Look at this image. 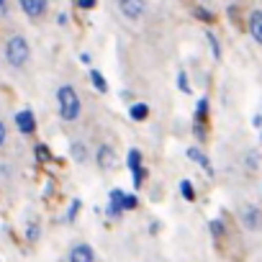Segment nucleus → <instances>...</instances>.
<instances>
[{
	"label": "nucleus",
	"mask_w": 262,
	"mask_h": 262,
	"mask_svg": "<svg viewBox=\"0 0 262 262\" xmlns=\"http://www.w3.org/2000/svg\"><path fill=\"white\" fill-rule=\"evenodd\" d=\"M57 113L67 123H72V121L80 118L82 103H80V95H77V90L72 85H59L57 88Z\"/></svg>",
	"instance_id": "obj_1"
},
{
	"label": "nucleus",
	"mask_w": 262,
	"mask_h": 262,
	"mask_svg": "<svg viewBox=\"0 0 262 262\" xmlns=\"http://www.w3.org/2000/svg\"><path fill=\"white\" fill-rule=\"evenodd\" d=\"M31 59V47L29 41L21 36V34H13L8 41H6V62L13 67V70H24Z\"/></svg>",
	"instance_id": "obj_2"
},
{
	"label": "nucleus",
	"mask_w": 262,
	"mask_h": 262,
	"mask_svg": "<svg viewBox=\"0 0 262 262\" xmlns=\"http://www.w3.org/2000/svg\"><path fill=\"white\" fill-rule=\"evenodd\" d=\"M118 11L128 21H139L144 16V11H147V3L144 0H118Z\"/></svg>",
	"instance_id": "obj_3"
},
{
	"label": "nucleus",
	"mask_w": 262,
	"mask_h": 262,
	"mask_svg": "<svg viewBox=\"0 0 262 262\" xmlns=\"http://www.w3.org/2000/svg\"><path fill=\"white\" fill-rule=\"evenodd\" d=\"M16 128L21 131L24 137H31L34 131H36V116H34V111H29V108L18 111L16 113Z\"/></svg>",
	"instance_id": "obj_4"
},
{
	"label": "nucleus",
	"mask_w": 262,
	"mask_h": 262,
	"mask_svg": "<svg viewBox=\"0 0 262 262\" xmlns=\"http://www.w3.org/2000/svg\"><path fill=\"white\" fill-rule=\"evenodd\" d=\"M18 3H21V11H24L31 21H39V18H44V13H47L49 0H18Z\"/></svg>",
	"instance_id": "obj_5"
},
{
	"label": "nucleus",
	"mask_w": 262,
	"mask_h": 262,
	"mask_svg": "<svg viewBox=\"0 0 262 262\" xmlns=\"http://www.w3.org/2000/svg\"><path fill=\"white\" fill-rule=\"evenodd\" d=\"M95 162H98L100 170H113V165H116V149L111 144H100L95 149Z\"/></svg>",
	"instance_id": "obj_6"
},
{
	"label": "nucleus",
	"mask_w": 262,
	"mask_h": 262,
	"mask_svg": "<svg viewBox=\"0 0 262 262\" xmlns=\"http://www.w3.org/2000/svg\"><path fill=\"white\" fill-rule=\"evenodd\" d=\"M67 262H95V249H93L90 244L80 242V244H75V247L70 249Z\"/></svg>",
	"instance_id": "obj_7"
},
{
	"label": "nucleus",
	"mask_w": 262,
	"mask_h": 262,
	"mask_svg": "<svg viewBox=\"0 0 262 262\" xmlns=\"http://www.w3.org/2000/svg\"><path fill=\"white\" fill-rule=\"evenodd\" d=\"M242 221H244V226H247L249 231L259 229V226H262V213H259V208H254V206H247V208L242 211Z\"/></svg>",
	"instance_id": "obj_8"
},
{
	"label": "nucleus",
	"mask_w": 262,
	"mask_h": 262,
	"mask_svg": "<svg viewBox=\"0 0 262 262\" xmlns=\"http://www.w3.org/2000/svg\"><path fill=\"white\" fill-rule=\"evenodd\" d=\"M70 155H72V160L80 162V165H85V162L90 160V152H88V144H85V142H72V144H70Z\"/></svg>",
	"instance_id": "obj_9"
},
{
	"label": "nucleus",
	"mask_w": 262,
	"mask_h": 262,
	"mask_svg": "<svg viewBox=\"0 0 262 262\" xmlns=\"http://www.w3.org/2000/svg\"><path fill=\"white\" fill-rule=\"evenodd\" d=\"M188 160H193V162H198V165H201V167L206 170V175H213V167H211V160H208V157H206V155H203V152H201L198 147H190V149H188Z\"/></svg>",
	"instance_id": "obj_10"
},
{
	"label": "nucleus",
	"mask_w": 262,
	"mask_h": 262,
	"mask_svg": "<svg viewBox=\"0 0 262 262\" xmlns=\"http://www.w3.org/2000/svg\"><path fill=\"white\" fill-rule=\"evenodd\" d=\"M249 34L257 44H262V11H254L249 16Z\"/></svg>",
	"instance_id": "obj_11"
},
{
	"label": "nucleus",
	"mask_w": 262,
	"mask_h": 262,
	"mask_svg": "<svg viewBox=\"0 0 262 262\" xmlns=\"http://www.w3.org/2000/svg\"><path fill=\"white\" fill-rule=\"evenodd\" d=\"M149 116V105L147 103H131L128 105V118L131 121H144Z\"/></svg>",
	"instance_id": "obj_12"
},
{
	"label": "nucleus",
	"mask_w": 262,
	"mask_h": 262,
	"mask_svg": "<svg viewBox=\"0 0 262 262\" xmlns=\"http://www.w3.org/2000/svg\"><path fill=\"white\" fill-rule=\"evenodd\" d=\"M90 82L95 85V90H100V93H105L108 90V82H105V77L98 72V70H90Z\"/></svg>",
	"instance_id": "obj_13"
},
{
	"label": "nucleus",
	"mask_w": 262,
	"mask_h": 262,
	"mask_svg": "<svg viewBox=\"0 0 262 262\" xmlns=\"http://www.w3.org/2000/svg\"><path fill=\"white\" fill-rule=\"evenodd\" d=\"M126 165H128V170L142 167V155H139V149H128V155H126Z\"/></svg>",
	"instance_id": "obj_14"
},
{
	"label": "nucleus",
	"mask_w": 262,
	"mask_h": 262,
	"mask_svg": "<svg viewBox=\"0 0 262 262\" xmlns=\"http://www.w3.org/2000/svg\"><path fill=\"white\" fill-rule=\"evenodd\" d=\"M80 208H82V201H80V198H75V201L70 203L67 213H64V221H67V224H72V221L77 219V211H80Z\"/></svg>",
	"instance_id": "obj_15"
},
{
	"label": "nucleus",
	"mask_w": 262,
	"mask_h": 262,
	"mask_svg": "<svg viewBox=\"0 0 262 262\" xmlns=\"http://www.w3.org/2000/svg\"><path fill=\"white\" fill-rule=\"evenodd\" d=\"M180 195L185 201H195V190H193V183L190 180H180Z\"/></svg>",
	"instance_id": "obj_16"
},
{
	"label": "nucleus",
	"mask_w": 262,
	"mask_h": 262,
	"mask_svg": "<svg viewBox=\"0 0 262 262\" xmlns=\"http://www.w3.org/2000/svg\"><path fill=\"white\" fill-rule=\"evenodd\" d=\"M206 113H208V100L201 98V100L195 103V123H201V121L206 118Z\"/></svg>",
	"instance_id": "obj_17"
},
{
	"label": "nucleus",
	"mask_w": 262,
	"mask_h": 262,
	"mask_svg": "<svg viewBox=\"0 0 262 262\" xmlns=\"http://www.w3.org/2000/svg\"><path fill=\"white\" fill-rule=\"evenodd\" d=\"M121 213H123L121 203H116V201H108V206H105V216H108V219H121Z\"/></svg>",
	"instance_id": "obj_18"
},
{
	"label": "nucleus",
	"mask_w": 262,
	"mask_h": 262,
	"mask_svg": "<svg viewBox=\"0 0 262 262\" xmlns=\"http://www.w3.org/2000/svg\"><path fill=\"white\" fill-rule=\"evenodd\" d=\"M34 155H36V160H41V162H49V160H52V152H49L47 144H36V147H34Z\"/></svg>",
	"instance_id": "obj_19"
},
{
	"label": "nucleus",
	"mask_w": 262,
	"mask_h": 262,
	"mask_svg": "<svg viewBox=\"0 0 262 262\" xmlns=\"http://www.w3.org/2000/svg\"><path fill=\"white\" fill-rule=\"evenodd\" d=\"M137 206H139L137 195H131V193H126V195H123V201H121V208H123V211H134Z\"/></svg>",
	"instance_id": "obj_20"
},
{
	"label": "nucleus",
	"mask_w": 262,
	"mask_h": 262,
	"mask_svg": "<svg viewBox=\"0 0 262 262\" xmlns=\"http://www.w3.org/2000/svg\"><path fill=\"white\" fill-rule=\"evenodd\" d=\"M206 39H208V44H211V54H213V59H219L221 57V47H219V39L211 34V31H206Z\"/></svg>",
	"instance_id": "obj_21"
},
{
	"label": "nucleus",
	"mask_w": 262,
	"mask_h": 262,
	"mask_svg": "<svg viewBox=\"0 0 262 262\" xmlns=\"http://www.w3.org/2000/svg\"><path fill=\"white\" fill-rule=\"evenodd\" d=\"M144 178H147V170H144V167H137V170H131V180H134V188H142Z\"/></svg>",
	"instance_id": "obj_22"
},
{
	"label": "nucleus",
	"mask_w": 262,
	"mask_h": 262,
	"mask_svg": "<svg viewBox=\"0 0 262 262\" xmlns=\"http://www.w3.org/2000/svg\"><path fill=\"white\" fill-rule=\"evenodd\" d=\"M178 88H180L183 93H190V82H188V72H185V70L178 72Z\"/></svg>",
	"instance_id": "obj_23"
},
{
	"label": "nucleus",
	"mask_w": 262,
	"mask_h": 262,
	"mask_svg": "<svg viewBox=\"0 0 262 262\" xmlns=\"http://www.w3.org/2000/svg\"><path fill=\"white\" fill-rule=\"evenodd\" d=\"M208 229H211V234H213V236H221V234L226 231V229H224V221H221V219H213V221L208 224Z\"/></svg>",
	"instance_id": "obj_24"
},
{
	"label": "nucleus",
	"mask_w": 262,
	"mask_h": 262,
	"mask_svg": "<svg viewBox=\"0 0 262 262\" xmlns=\"http://www.w3.org/2000/svg\"><path fill=\"white\" fill-rule=\"evenodd\" d=\"M6 142H8V126H6L3 118H0V147H6Z\"/></svg>",
	"instance_id": "obj_25"
},
{
	"label": "nucleus",
	"mask_w": 262,
	"mask_h": 262,
	"mask_svg": "<svg viewBox=\"0 0 262 262\" xmlns=\"http://www.w3.org/2000/svg\"><path fill=\"white\" fill-rule=\"evenodd\" d=\"M39 234H41V229H39L36 224H29V234H26V236H29V242H36V236H39Z\"/></svg>",
	"instance_id": "obj_26"
},
{
	"label": "nucleus",
	"mask_w": 262,
	"mask_h": 262,
	"mask_svg": "<svg viewBox=\"0 0 262 262\" xmlns=\"http://www.w3.org/2000/svg\"><path fill=\"white\" fill-rule=\"evenodd\" d=\"M193 134H195V139H206V131H203V126H201V123H195V126H193Z\"/></svg>",
	"instance_id": "obj_27"
},
{
	"label": "nucleus",
	"mask_w": 262,
	"mask_h": 262,
	"mask_svg": "<svg viewBox=\"0 0 262 262\" xmlns=\"http://www.w3.org/2000/svg\"><path fill=\"white\" fill-rule=\"evenodd\" d=\"M195 16H198V18H203V21H211V13H208L206 8H195Z\"/></svg>",
	"instance_id": "obj_28"
},
{
	"label": "nucleus",
	"mask_w": 262,
	"mask_h": 262,
	"mask_svg": "<svg viewBox=\"0 0 262 262\" xmlns=\"http://www.w3.org/2000/svg\"><path fill=\"white\" fill-rule=\"evenodd\" d=\"M77 6H80V8H85V11H90V8L95 6V0H77Z\"/></svg>",
	"instance_id": "obj_29"
},
{
	"label": "nucleus",
	"mask_w": 262,
	"mask_h": 262,
	"mask_svg": "<svg viewBox=\"0 0 262 262\" xmlns=\"http://www.w3.org/2000/svg\"><path fill=\"white\" fill-rule=\"evenodd\" d=\"M8 13V0H0V16Z\"/></svg>",
	"instance_id": "obj_30"
},
{
	"label": "nucleus",
	"mask_w": 262,
	"mask_h": 262,
	"mask_svg": "<svg viewBox=\"0 0 262 262\" xmlns=\"http://www.w3.org/2000/svg\"><path fill=\"white\" fill-rule=\"evenodd\" d=\"M247 165H249V167H257V155H249V157H247Z\"/></svg>",
	"instance_id": "obj_31"
},
{
	"label": "nucleus",
	"mask_w": 262,
	"mask_h": 262,
	"mask_svg": "<svg viewBox=\"0 0 262 262\" xmlns=\"http://www.w3.org/2000/svg\"><path fill=\"white\" fill-rule=\"evenodd\" d=\"M57 24H59V26H64V24H67V16H64V13H59V16H57Z\"/></svg>",
	"instance_id": "obj_32"
},
{
	"label": "nucleus",
	"mask_w": 262,
	"mask_h": 262,
	"mask_svg": "<svg viewBox=\"0 0 262 262\" xmlns=\"http://www.w3.org/2000/svg\"><path fill=\"white\" fill-rule=\"evenodd\" d=\"M259 113H262V111H259ZM259 139H262V126H259Z\"/></svg>",
	"instance_id": "obj_33"
}]
</instances>
